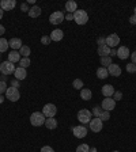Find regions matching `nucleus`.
<instances>
[{
  "label": "nucleus",
  "mask_w": 136,
  "mask_h": 152,
  "mask_svg": "<svg viewBox=\"0 0 136 152\" xmlns=\"http://www.w3.org/2000/svg\"><path fill=\"white\" fill-rule=\"evenodd\" d=\"M29 16L30 18H37V16H40L41 15V8L38 6H34V7H32V8L29 10Z\"/></svg>",
  "instance_id": "nucleus-25"
},
{
  "label": "nucleus",
  "mask_w": 136,
  "mask_h": 152,
  "mask_svg": "<svg viewBox=\"0 0 136 152\" xmlns=\"http://www.w3.org/2000/svg\"><path fill=\"white\" fill-rule=\"evenodd\" d=\"M30 52H32V50H30V48L26 46V45H23V46L19 49V54H21V56H23V57H29Z\"/></svg>",
  "instance_id": "nucleus-27"
},
{
  "label": "nucleus",
  "mask_w": 136,
  "mask_h": 152,
  "mask_svg": "<svg viewBox=\"0 0 136 152\" xmlns=\"http://www.w3.org/2000/svg\"><path fill=\"white\" fill-rule=\"evenodd\" d=\"M90 129L93 130L94 133H98L102 130V128H104V122H102L101 118L95 117V118H91V121H90Z\"/></svg>",
  "instance_id": "nucleus-8"
},
{
  "label": "nucleus",
  "mask_w": 136,
  "mask_h": 152,
  "mask_svg": "<svg viewBox=\"0 0 136 152\" xmlns=\"http://www.w3.org/2000/svg\"><path fill=\"white\" fill-rule=\"evenodd\" d=\"M8 61H11V63H19L21 61V54H19V52L16 50H11L8 53Z\"/></svg>",
  "instance_id": "nucleus-20"
},
{
  "label": "nucleus",
  "mask_w": 136,
  "mask_h": 152,
  "mask_svg": "<svg viewBox=\"0 0 136 152\" xmlns=\"http://www.w3.org/2000/svg\"><path fill=\"white\" fill-rule=\"evenodd\" d=\"M91 117H93V113L90 110H87V109H82L78 113V120H79L80 124H89L91 121Z\"/></svg>",
  "instance_id": "nucleus-4"
},
{
  "label": "nucleus",
  "mask_w": 136,
  "mask_h": 152,
  "mask_svg": "<svg viewBox=\"0 0 136 152\" xmlns=\"http://www.w3.org/2000/svg\"><path fill=\"white\" fill-rule=\"evenodd\" d=\"M129 23H131V25H136V16H131V18H129Z\"/></svg>",
  "instance_id": "nucleus-44"
},
{
  "label": "nucleus",
  "mask_w": 136,
  "mask_h": 152,
  "mask_svg": "<svg viewBox=\"0 0 136 152\" xmlns=\"http://www.w3.org/2000/svg\"><path fill=\"white\" fill-rule=\"evenodd\" d=\"M102 111H104V110H102V109L101 107H99V106H95V107L94 109H93V114H94V115H95V117H101V114H102Z\"/></svg>",
  "instance_id": "nucleus-32"
},
{
  "label": "nucleus",
  "mask_w": 136,
  "mask_h": 152,
  "mask_svg": "<svg viewBox=\"0 0 136 152\" xmlns=\"http://www.w3.org/2000/svg\"><path fill=\"white\" fill-rule=\"evenodd\" d=\"M129 56H131V52L127 46H120L117 49V57L120 60H127Z\"/></svg>",
  "instance_id": "nucleus-13"
},
{
  "label": "nucleus",
  "mask_w": 136,
  "mask_h": 152,
  "mask_svg": "<svg viewBox=\"0 0 136 152\" xmlns=\"http://www.w3.org/2000/svg\"><path fill=\"white\" fill-rule=\"evenodd\" d=\"M72 86H74V88H76V90H82L83 88V82L80 79H75L74 83H72Z\"/></svg>",
  "instance_id": "nucleus-31"
},
{
  "label": "nucleus",
  "mask_w": 136,
  "mask_h": 152,
  "mask_svg": "<svg viewBox=\"0 0 136 152\" xmlns=\"http://www.w3.org/2000/svg\"><path fill=\"white\" fill-rule=\"evenodd\" d=\"M6 98L11 102H16L21 98V94H19V90L15 87H8L6 91Z\"/></svg>",
  "instance_id": "nucleus-5"
},
{
  "label": "nucleus",
  "mask_w": 136,
  "mask_h": 152,
  "mask_svg": "<svg viewBox=\"0 0 136 152\" xmlns=\"http://www.w3.org/2000/svg\"><path fill=\"white\" fill-rule=\"evenodd\" d=\"M15 65H14V63H11V61H3V63L0 64V72L3 73V75H12L14 72H15Z\"/></svg>",
  "instance_id": "nucleus-3"
},
{
  "label": "nucleus",
  "mask_w": 136,
  "mask_h": 152,
  "mask_svg": "<svg viewBox=\"0 0 136 152\" xmlns=\"http://www.w3.org/2000/svg\"><path fill=\"white\" fill-rule=\"evenodd\" d=\"M3 99H4V98H3V95H0V103H3Z\"/></svg>",
  "instance_id": "nucleus-48"
},
{
  "label": "nucleus",
  "mask_w": 136,
  "mask_h": 152,
  "mask_svg": "<svg viewBox=\"0 0 136 152\" xmlns=\"http://www.w3.org/2000/svg\"><path fill=\"white\" fill-rule=\"evenodd\" d=\"M10 48L8 45V41H7L6 38H0V53H3V52H6L7 49Z\"/></svg>",
  "instance_id": "nucleus-26"
},
{
  "label": "nucleus",
  "mask_w": 136,
  "mask_h": 152,
  "mask_svg": "<svg viewBox=\"0 0 136 152\" xmlns=\"http://www.w3.org/2000/svg\"><path fill=\"white\" fill-rule=\"evenodd\" d=\"M15 6H16L15 0H1L0 1V8L3 11H11V10L15 8Z\"/></svg>",
  "instance_id": "nucleus-11"
},
{
  "label": "nucleus",
  "mask_w": 136,
  "mask_h": 152,
  "mask_svg": "<svg viewBox=\"0 0 136 152\" xmlns=\"http://www.w3.org/2000/svg\"><path fill=\"white\" fill-rule=\"evenodd\" d=\"M65 10H67V12H70V14H74L78 10V4H76V1H74V0H68L65 3Z\"/></svg>",
  "instance_id": "nucleus-19"
},
{
  "label": "nucleus",
  "mask_w": 136,
  "mask_h": 152,
  "mask_svg": "<svg viewBox=\"0 0 136 152\" xmlns=\"http://www.w3.org/2000/svg\"><path fill=\"white\" fill-rule=\"evenodd\" d=\"M90 152H97V148H91L90 149Z\"/></svg>",
  "instance_id": "nucleus-49"
},
{
  "label": "nucleus",
  "mask_w": 136,
  "mask_h": 152,
  "mask_svg": "<svg viewBox=\"0 0 136 152\" xmlns=\"http://www.w3.org/2000/svg\"><path fill=\"white\" fill-rule=\"evenodd\" d=\"M113 152H118V151H113Z\"/></svg>",
  "instance_id": "nucleus-51"
},
{
  "label": "nucleus",
  "mask_w": 136,
  "mask_h": 152,
  "mask_svg": "<svg viewBox=\"0 0 136 152\" xmlns=\"http://www.w3.org/2000/svg\"><path fill=\"white\" fill-rule=\"evenodd\" d=\"M91 96H93L91 90H89V88H82L80 90V98H82L83 101H90Z\"/></svg>",
  "instance_id": "nucleus-24"
},
{
  "label": "nucleus",
  "mask_w": 136,
  "mask_h": 152,
  "mask_svg": "<svg viewBox=\"0 0 136 152\" xmlns=\"http://www.w3.org/2000/svg\"><path fill=\"white\" fill-rule=\"evenodd\" d=\"M131 58H132V63L136 64V50L133 53H131Z\"/></svg>",
  "instance_id": "nucleus-43"
},
{
  "label": "nucleus",
  "mask_w": 136,
  "mask_h": 152,
  "mask_svg": "<svg viewBox=\"0 0 136 152\" xmlns=\"http://www.w3.org/2000/svg\"><path fill=\"white\" fill-rule=\"evenodd\" d=\"M110 56H112V57L117 56V50H116V49H112V50H110Z\"/></svg>",
  "instance_id": "nucleus-46"
},
{
  "label": "nucleus",
  "mask_w": 136,
  "mask_h": 152,
  "mask_svg": "<svg viewBox=\"0 0 136 152\" xmlns=\"http://www.w3.org/2000/svg\"><path fill=\"white\" fill-rule=\"evenodd\" d=\"M41 152H54V149L52 148V147H49V145H44L41 148Z\"/></svg>",
  "instance_id": "nucleus-38"
},
{
  "label": "nucleus",
  "mask_w": 136,
  "mask_h": 152,
  "mask_svg": "<svg viewBox=\"0 0 136 152\" xmlns=\"http://www.w3.org/2000/svg\"><path fill=\"white\" fill-rule=\"evenodd\" d=\"M64 19H67V20H72V19H74V14L67 12L65 15H64Z\"/></svg>",
  "instance_id": "nucleus-39"
},
{
  "label": "nucleus",
  "mask_w": 136,
  "mask_h": 152,
  "mask_svg": "<svg viewBox=\"0 0 136 152\" xmlns=\"http://www.w3.org/2000/svg\"><path fill=\"white\" fill-rule=\"evenodd\" d=\"M30 58L29 57H23V58H21V61H19V65L22 66V68H27L29 65H30Z\"/></svg>",
  "instance_id": "nucleus-29"
},
{
  "label": "nucleus",
  "mask_w": 136,
  "mask_h": 152,
  "mask_svg": "<svg viewBox=\"0 0 136 152\" xmlns=\"http://www.w3.org/2000/svg\"><path fill=\"white\" fill-rule=\"evenodd\" d=\"M45 126L48 128V129H51V130H53V129H56L57 128V120L56 118H46L45 120V124H44Z\"/></svg>",
  "instance_id": "nucleus-21"
},
{
  "label": "nucleus",
  "mask_w": 136,
  "mask_h": 152,
  "mask_svg": "<svg viewBox=\"0 0 136 152\" xmlns=\"http://www.w3.org/2000/svg\"><path fill=\"white\" fill-rule=\"evenodd\" d=\"M116 107V101H114L113 98H105L104 101H102V109L106 111H110L113 110V109Z\"/></svg>",
  "instance_id": "nucleus-12"
},
{
  "label": "nucleus",
  "mask_w": 136,
  "mask_h": 152,
  "mask_svg": "<svg viewBox=\"0 0 136 152\" xmlns=\"http://www.w3.org/2000/svg\"><path fill=\"white\" fill-rule=\"evenodd\" d=\"M102 120V122L104 121H108L109 118H110V114H109V111H106V110H104L102 111V114H101V117H99Z\"/></svg>",
  "instance_id": "nucleus-35"
},
{
  "label": "nucleus",
  "mask_w": 136,
  "mask_h": 152,
  "mask_svg": "<svg viewBox=\"0 0 136 152\" xmlns=\"http://www.w3.org/2000/svg\"><path fill=\"white\" fill-rule=\"evenodd\" d=\"M45 120H46V117H45L41 111H34L30 115V124H32L33 126H41V125H44Z\"/></svg>",
  "instance_id": "nucleus-2"
},
{
  "label": "nucleus",
  "mask_w": 136,
  "mask_h": 152,
  "mask_svg": "<svg viewBox=\"0 0 136 152\" xmlns=\"http://www.w3.org/2000/svg\"><path fill=\"white\" fill-rule=\"evenodd\" d=\"M74 20H75L78 25L83 26L89 22V14L86 12L85 10H76L74 12Z\"/></svg>",
  "instance_id": "nucleus-1"
},
{
  "label": "nucleus",
  "mask_w": 136,
  "mask_h": 152,
  "mask_svg": "<svg viewBox=\"0 0 136 152\" xmlns=\"http://www.w3.org/2000/svg\"><path fill=\"white\" fill-rule=\"evenodd\" d=\"M14 76H15L16 80H23L26 79V76H27V72H26V68H22V66H18L14 72Z\"/></svg>",
  "instance_id": "nucleus-15"
},
{
  "label": "nucleus",
  "mask_w": 136,
  "mask_h": 152,
  "mask_svg": "<svg viewBox=\"0 0 136 152\" xmlns=\"http://www.w3.org/2000/svg\"><path fill=\"white\" fill-rule=\"evenodd\" d=\"M7 83L6 82H3V80H0V95H3V92H6L7 91Z\"/></svg>",
  "instance_id": "nucleus-34"
},
{
  "label": "nucleus",
  "mask_w": 136,
  "mask_h": 152,
  "mask_svg": "<svg viewBox=\"0 0 136 152\" xmlns=\"http://www.w3.org/2000/svg\"><path fill=\"white\" fill-rule=\"evenodd\" d=\"M57 113V107L53 103H46L42 109V114H44L46 118H53Z\"/></svg>",
  "instance_id": "nucleus-6"
},
{
  "label": "nucleus",
  "mask_w": 136,
  "mask_h": 152,
  "mask_svg": "<svg viewBox=\"0 0 136 152\" xmlns=\"http://www.w3.org/2000/svg\"><path fill=\"white\" fill-rule=\"evenodd\" d=\"M101 64L102 65H105V66H109V65H112V57L110 56H105V57H101Z\"/></svg>",
  "instance_id": "nucleus-28"
},
{
  "label": "nucleus",
  "mask_w": 136,
  "mask_h": 152,
  "mask_svg": "<svg viewBox=\"0 0 136 152\" xmlns=\"http://www.w3.org/2000/svg\"><path fill=\"white\" fill-rule=\"evenodd\" d=\"M4 33H6V27L3 25H0V35H3Z\"/></svg>",
  "instance_id": "nucleus-45"
},
{
  "label": "nucleus",
  "mask_w": 136,
  "mask_h": 152,
  "mask_svg": "<svg viewBox=\"0 0 136 152\" xmlns=\"http://www.w3.org/2000/svg\"><path fill=\"white\" fill-rule=\"evenodd\" d=\"M51 39L52 41H61L63 39V37H64V33H63V30H60V28H56V30H53V31L51 33Z\"/></svg>",
  "instance_id": "nucleus-16"
},
{
  "label": "nucleus",
  "mask_w": 136,
  "mask_h": 152,
  "mask_svg": "<svg viewBox=\"0 0 136 152\" xmlns=\"http://www.w3.org/2000/svg\"><path fill=\"white\" fill-rule=\"evenodd\" d=\"M76 152H90V147L87 144H80L76 148Z\"/></svg>",
  "instance_id": "nucleus-30"
},
{
  "label": "nucleus",
  "mask_w": 136,
  "mask_h": 152,
  "mask_svg": "<svg viewBox=\"0 0 136 152\" xmlns=\"http://www.w3.org/2000/svg\"><path fill=\"white\" fill-rule=\"evenodd\" d=\"M113 99H114L116 102H117V101H121V99H123V92H121V91H116V92L113 94Z\"/></svg>",
  "instance_id": "nucleus-37"
},
{
  "label": "nucleus",
  "mask_w": 136,
  "mask_h": 152,
  "mask_svg": "<svg viewBox=\"0 0 136 152\" xmlns=\"http://www.w3.org/2000/svg\"><path fill=\"white\" fill-rule=\"evenodd\" d=\"M97 42H98V46H102V45H105V38L104 37H99Z\"/></svg>",
  "instance_id": "nucleus-40"
},
{
  "label": "nucleus",
  "mask_w": 136,
  "mask_h": 152,
  "mask_svg": "<svg viewBox=\"0 0 136 152\" xmlns=\"http://www.w3.org/2000/svg\"><path fill=\"white\" fill-rule=\"evenodd\" d=\"M8 45H10V48H12V50L21 49V48L23 46V45H22V39H21V38H12V39H10Z\"/></svg>",
  "instance_id": "nucleus-18"
},
{
  "label": "nucleus",
  "mask_w": 136,
  "mask_h": 152,
  "mask_svg": "<svg viewBox=\"0 0 136 152\" xmlns=\"http://www.w3.org/2000/svg\"><path fill=\"white\" fill-rule=\"evenodd\" d=\"M11 84H12V87H15V88H18V87H19V80L14 79L12 82H11Z\"/></svg>",
  "instance_id": "nucleus-42"
},
{
  "label": "nucleus",
  "mask_w": 136,
  "mask_h": 152,
  "mask_svg": "<svg viewBox=\"0 0 136 152\" xmlns=\"http://www.w3.org/2000/svg\"><path fill=\"white\" fill-rule=\"evenodd\" d=\"M127 72H129V73H136V65H133V63L127 64Z\"/></svg>",
  "instance_id": "nucleus-33"
},
{
  "label": "nucleus",
  "mask_w": 136,
  "mask_h": 152,
  "mask_svg": "<svg viewBox=\"0 0 136 152\" xmlns=\"http://www.w3.org/2000/svg\"><path fill=\"white\" fill-rule=\"evenodd\" d=\"M72 133H74V136L78 137V139H83V137L87 136V129L83 125H79V126L72 128Z\"/></svg>",
  "instance_id": "nucleus-10"
},
{
  "label": "nucleus",
  "mask_w": 136,
  "mask_h": 152,
  "mask_svg": "<svg viewBox=\"0 0 136 152\" xmlns=\"http://www.w3.org/2000/svg\"><path fill=\"white\" fill-rule=\"evenodd\" d=\"M105 44L113 49V48H116L118 44H120V37H118L116 33H112V34H109L108 37L105 38Z\"/></svg>",
  "instance_id": "nucleus-7"
},
{
  "label": "nucleus",
  "mask_w": 136,
  "mask_h": 152,
  "mask_svg": "<svg viewBox=\"0 0 136 152\" xmlns=\"http://www.w3.org/2000/svg\"><path fill=\"white\" fill-rule=\"evenodd\" d=\"M108 76H109L108 68H105V66H99L98 69H97V77H98V79H106Z\"/></svg>",
  "instance_id": "nucleus-23"
},
{
  "label": "nucleus",
  "mask_w": 136,
  "mask_h": 152,
  "mask_svg": "<svg viewBox=\"0 0 136 152\" xmlns=\"http://www.w3.org/2000/svg\"><path fill=\"white\" fill-rule=\"evenodd\" d=\"M63 20H64V14L61 11H54L49 16V22L52 25H60V23H63Z\"/></svg>",
  "instance_id": "nucleus-9"
},
{
  "label": "nucleus",
  "mask_w": 136,
  "mask_h": 152,
  "mask_svg": "<svg viewBox=\"0 0 136 152\" xmlns=\"http://www.w3.org/2000/svg\"><path fill=\"white\" fill-rule=\"evenodd\" d=\"M108 72H109V75H112V76H120L121 75V68H120V65H117V64H112V65H109L108 66Z\"/></svg>",
  "instance_id": "nucleus-17"
},
{
  "label": "nucleus",
  "mask_w": 136,
  "mask_h": 152,
  "mask_svg": "<svg viewBox=\"0 0 136 152\" xmlns=\"http://www.w3.org/2000/svg\"><path fill=\"white\" fill-rule=\"evenodd\" d=\"M51 37H49V35H42L41 37V44H44V45H49L51 44Z\"/></svg>",
  "instance_id": "nucleus-36"
},
{
  "label": "nucleus",
  "mask_w": 136,
  "mask_h": 152,
  "mask_svg": "<svg viewBox=\"0 0 136 152\" xmlns=\"http://www.w3.org/2000/svg\"><path fill=\"white\" fill-rule=\"evenodd\" d=\"M21 10H22V11H27V12H29V7H27V4H26V3H22V4H21Z\"/></svg>",
  "instance_id": "nucleus-41"
},
{
  "label": "nucleus",
  "mask_w": 136,
  "mask_h": 152,
  "mask_svg": "<svg viewBox=\"0 0 136 152\" xmlns=\"http://www.w3.org/2000/svg\"><path fill=\"white\" fill-rule=\"evenodd\" d=\"M3 14H4V11H3V10H1V8H0V19L3 18Z\"/></svg>",
  "instance_id": "nucleus-47"
},
{
  "label": "nucleus",
  "mask_w": 136,
  "mask_h": 152,
  "mask_svg": "<svg viewBox=\"0 0 136 152\" xmlns=\"http://www.w3.org/2000/svg\"><path fill=\"white\" fill-rule=\"evenodd\" d=\"M133 16H136V7L133 8Z\"/></svg>",
  "instance_id": "nucleus-50"
},
{
  "label": "nucleus",
  "mask_w": 136,
  "mask_h": 152,
  "mask_svg": "<svg viewBox=\"0 0 136 152\" xmlns=\"http://www.w3.org/2000/svg\"><path fill=\"white\" fill-rule=\"evenodd\" d=\"M98 54H99L101 57L110 56V48H109L106 44L102 45V46H98Z\"/></svg>",
  "instance_id": "nucleus-22"
},
{
  "label": "nucleus",
  "mask_w": 136,
  "mask_h": 152,
  "mask_svg": "<svg viewBox=\"0 0 136 152\" xmlns=\"http://www.w3.org/2000/svg\"><path fill=\"white\" fill-rule=\"evenodd\" d=\"M114 92H116V90H114V87L112 84H105L104 87H102V94H104V96H106V98H112Z\"/></svg>",
  "instance_id": "nucleus-14"
}]
</instances>
